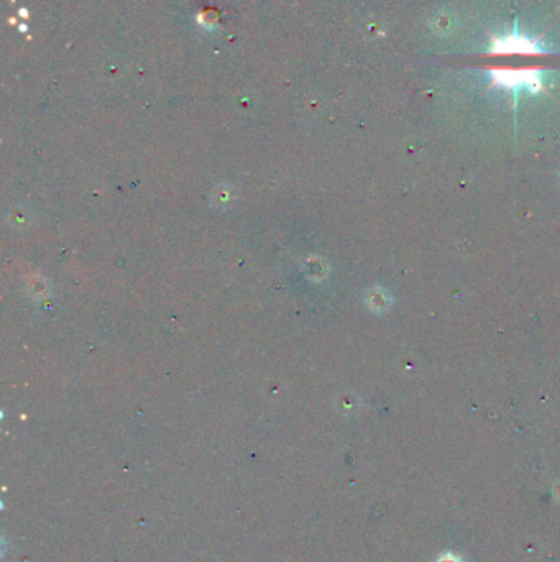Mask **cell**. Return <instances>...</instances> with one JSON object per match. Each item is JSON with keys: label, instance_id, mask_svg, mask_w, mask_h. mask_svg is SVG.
I'll return each instance as SVG.
<instances>
[{"label": "cell", "instance_id": "1", "mask_svg": "<svg viewBox=\"0 0 560 562\" xmlns=\"http://www.w3.org/2000/svg\"><path fill=\"white\" fill-rule=\"evenodd\" d=\"M439 562H462V561H460L457 556L450 554V552H449V554H444L442 557H440Z\"/></svg>", "mask_w": 560, "mask_h": 562}]
</instances>
